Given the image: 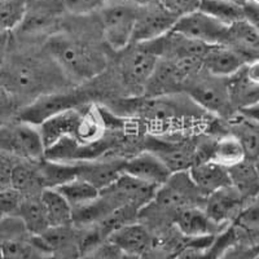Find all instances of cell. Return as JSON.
I'll use <instances>...</instances> for the list:
<instances>
[{"label": "cell", "instance_id": "2e32d148", "mask_svg": "<svg viewBox=\"0 0 259 259\" xmlns=\"http://www.w3.org/2000/svg\"><path fill=\"white\" fill-rule=\"evenodd\" d=\"M74 163L77 167V178L85 180L101 192L112 186L123 172L124 159L95 158Z\"/></svg>", "mask_w": 259, "mask_h": 259}, {"label": "cell", "instance_id": "8fae6325", "mask_svg": "<svg viewBox=\"0 0 259 259\" xmlns=\"http://www.w3.org/2000/svg\"><path fill=\"white\" fill-rule=\"evenodd\" d=\"M228 96L235 110L258 106L259 62L253 61L242 66L237 73L226 78Z\"/></svg>", "mask_w": 259, "mask_h": 259}, {"label": "cell", "instance_id": "44dd1931", "mask_svg": "<svg viewBox=\"0 0 259 259\" xmlns=\"http://www.w3.org/2000/svg\"><path fill=\"white\" fill-rule=\"evenodd\" d=\"M224 45L240 53L246 61H258L259 32L258 26L245 20L236 21L227 27Z\"/></svg>", "mask_w": 259, "mask_h": 259}, {"label": "cell", "instance_id": "e0dca14e", "mask_svg": "<svg viewBox=\"0 0 259 259\" xmlns=\"http://www.w3.org/2000/svg\"><path fill=\"white\" fill-rule=\"evenodd\" d=\"M123 172L156 188L162 186L171 175V171L162 163L161 159L148 150L124 159Z\"/></svg>", "mask_w": 259, "mask_h": 259}, {"label": "cell", "instance_id": "ffe728a7", "mask_svg": "<svg viewBox=\"0 0 259 259\" xmlns=\"http://www.w3.org/2000/svg\"><path fill=\"white\" fill-rule=\"evenodd\" d=\"M188 177L197 191L206 197L207 194L218 189L231 186L228 170L212 159H201L196 161L191 167L187 170Z\"/></svg>", "mask_w": 259, "mask_h": 259}, {"label": "cell", "instance_id": "cb8c5ba5", "mask_svg": "<svg viewBox=\"0 0 259 259\" xmlns=\"http://www.w3.org/2000/svg\"><path fill=\"white\" fill-rule=\"evenodd\" d=\"M231 186L241 194L246 201L258 198L259 175L256 161L244 159L239 165L227 168Z\"/></svg>", "mask_w": 259, "mask_h": 259}, {"label": "cell", "instance_id": "4fadbf2b", "mask_svg": "<svg viewBox=\"0 0 259 259\" xmlns=\"http://www.w3.org/2000/svg\"><path fill=\"white\" fill-rule=\"evenodd\" d=\"M64 12L61 0H26L24 18L18 27L24 34L36 35L55 26Z\"/></svg>", "mask_w": 259, "mask_h": 259}, {"label": "cell", "instance_id": "d4e9b609", "mask_svg": "<svg viewBox=\"0 0 259 259\" xmlns=\"http://www.w3.org/2000/svg\"><path fill=\"white\" fill-rule=\"evenodd\" d=\"M0 259H52V255L36 242L34 236L26 233L4 241L0 246Z\"/></svg>", "mask_w": 259, "mask_h": 259}, {"label": "cell", "instance_id": "5b68a950", "mask_svg": "<svg viewBox=\"0 0 259 259\" xmlns=\"http://www.w3.org/2000/svg\"><path fill=\"white\" fill-rule=\"evenodd\" d=\"M203 200L205 197L194 187L188 172L180 171L171 174L170 178L156 189L152 202L156 203L158 209L172 212L175 217V214L183 209L201 206L198 202L203 203Z\"/></svg>", "mask_w": 259, "mask_h": 259}, {"label": "cell", "instance_id": "603a6c76", "mask_svg": "<svg viewBox=\"0 0 259 259\" xmlns=\"http://www.w3.org/2000/svg\"><path fill=\"white\" fill-rule=\"evenodd\" d=\"M175 224L178 230L187 237L202 239L212 235L215 228H219L203 211L201 206L187 207L175 214Z\"/></svg>", "mask_w": 259, "mask_h": 259}, {"label": "cell", "instance_id": "8992f818", "mask_svg": "<svg viewBox=\"0 0 259 259\" xmlns=\"http://www.w3.org/2000/svg\"><path fill=\"white\" fill-rule=\"evenodd\" d=\"M180 136L147 135L145 140V150L161 159L171 174L187 171L197 161V145Z\"/></svg>", "mask_w": 259, "mask_h": 259}, {"label": "cell", "instance_id": "ab89813d", "mask_svg": "<svg viewBox=\"0 0 259 259\" xmlns=\"http://www.w3.org/2000/svg\"><path fill=\"white\" fill-rule=\"evenodd\" d=\"M170 259H206V249L197 245H189L183 247Z\"/></svg>", "mask_w": 259, "mask_h": 259}, {"label": "cell", "instance_id": "484cf974", "mask_svg": "<svg viewBox=\"0 0 259 259\" xmlns=\"http://www.w3.org/2000/svg\"><path fill=\"white\" fill-rule=\"evenodd\" d=\"M38 171L43 189L57 188L77 178V167L74 162L43 158L38 162Z\"/></svg>", "mask_w": 259, "mask_h": 259}, {"label": "cell", "instance_id": "ba28073f", "mask_svg": "<svg viewBox=\"0 0 259 259\" xmlns=\"http://www.w3.org/2000/svg\"><path fill=\"white\" fill-rule=\"evenodd\" d=\"M83 99L84 95L78 92H52L40 95L21 110L17 121L38 127L66 110L83 105Z\"/></svg>", "mask_w": 259, "mask_h": 259}, {"label": "cell", "instance_id": "1f68e13d", "mask_svg": "<svg viewBox=\"0 0 259 259\" xmlns=\"http://www.w3.org/2000/svg\"><path fill=\"white\" fill-rule=\"evenodd\" d=\"M53 189H56L61 194L62 197L66 200V202L70 205L71 209H77V207L83 206L85 203L92 202L100 194V191H97L90 183L79 179V178H75V179Z\"/></svg>", "mask_w": 259, "mask_h": 259}, {"label": "cell", "instance_id": "836d02e7", "mask_svg": "<svg viewBox=\"0 0 259 259\" xmlns=\"http://www.w3.org/2000/svg\"><path fill=\"white\" fill-rule=\"evenodd\" d=\"M66 12L77 16H87L97 12L105 6V0H61Z\"/></svg>", "mask_w": 259, "mask_h": 259}, {"label": "cell", "instance_id": "d6986e66", "mask_svg": "<svg viewBox=\"0 0 259 259\" xmlns=\"http://www.w3.org/2000/svg\"><path fill=\"white\" fill-rule=\"evenodd\" d=\"M249 64L246 59L226 45L210 46L202 59V70L218 78H228Z\"/></svg>", "mask_w": 259, "mask_h": 259}, {"label": "cell", "instance_id": "6da1fadb", "mask_svg": "<svg viewBox=\"0 0 259 259\" xmlns=\"http://www.w3.org/2000/svg\"><path fill=\"white\" fill-rule=\"evenodd\" d=\"M179 96L180 94L135 99L128 103V110L148 128V135H184L198 124L201 109L189 97L186 100Z\"/></svg>", "mask_w": 259, "mask_h": 259}, {"label": "cell", "instance_id": "7bdbcfd3", "mask_svg": "<svg viewBox=\"0 0 259 259\" xmlns=\"http://www.w3.org/2000/svg\"><path fill=\"white\" fill-rule=\"evenodd\" d=\"M130 4L138 7V8H144V7L153 6V4H157L159 0H126Z\"/></svg>", "mask_w": 259, "mask_h": 259}, {"label": "cell", "instance_id": "f6af8a7d", "mask_svg": "<svg viewBox=\"0 0 259 259\" xmlns=\"http://www.w3.org/2000/svg\"><path fill=\"white\" fill-rule=\"evenodd\" d=\"M233 2H242V0H233Z\"/></svg>", "mask_w": 259, "mask_h": 259}, {"label": "cell", "instance_id": "f35d334b", "mask_svg": "<svg viewBox=\"0 0 259 259\" xmlns=\"http://www.w3.org/2000/svg\"><path fill=\"white\" fill-rule=\"evenodd\" d=\"M17 161L18 159L13 158V157L0 153V184L4 188H9V178H11L13 166Z\"/></svg>", "mask_w": 259, "mask_h": 259}, {"label": "cell", "instance_id": "4316f807", "mask_svg": "<svg viewBox=\"0 0 259 259\" xmlns=\"http://www.w3.org/2000/svg\"><path fill=\"white\" fill-rule=\"evenodd\" d=\"M41 83L43 77L35 65L30 62H18L9 73L8 87L11 89L7 91L11 90V94L16 92L20 95H32L38 91Z\"/></svg>", "mask_w": 259, "mask_h": 259}, {"label": "cell", "instance_id": "f1b7e54d", "mask_svg": "<svg viewBox=\"0 0 259 259\" xmlns=\"http://www.w3.org/2000/svg\"><path fill=\"white\" fill-rule=\"evenodd\" d=\"M39 197L45 206L50 227L73 226L71 224L73 209L56 189H43L39 194Z\"/></svg>", "mask_w": 259, "mask_h": 259}, {"label": "cell", "instance_id": "7c38bea8", "mask_svg": "<svg viewBox=\"0 0 259 259\" xmlns=\"http://www.w3.org/2000/svg\"><path fill=\"white\" fill-rule=\"evenodd\" d=\"M178 17L167 12L159 3L153 6L138 8L135 29H134L133 43H147L166 35Z\"/></svg>", "mask_w": 259, "mask_h": 259}, {"label": "cell", "instance_id": "4dcf8cb0", "mask_svg": "<svg viewBox=\"0 0 259 259\" xmlns=\"http://www.w3.org/2000/svg\"><path fill=\"white\" fill-rule=\"evenodd\" d=\"M198 11L218 20L224 25H231L236 21L244 20L242 2L233 0H201Z\"/></svg>", "mask_w": 259, "mask_h": 259}, {"label": "cell", "instance_id": "3957f363", "mask_svg": "<svg viewBox=\"0 0 259 259\" xmlns=\"http://www.w3.org/2000/svg\"><path fill=\"white\" fill-rule=\"evenodd\" d=\"M184 91L201 110L227 118L235 113L224 78L214 77L201 70L187 82Z\"/></svg>", "mask_w": 259, "mask_h": 259}, {"label": "cell", "instance_id": "8d00e7d4", "mask_svg": "<svg viewBox=\"0 0 259 259\" xmlns=\"http://www.w3.org/2000/svg\"><path fill=\"white\" fill-rule=\"evenodd\" d=\"M21 201V194L11 188L0 191V222L7 217L16 214L18 203Z\"/></svg>", "mask_w": 259, "mask_h": 259}, {"label": "cell", "instance_id": "ee69618b", "mask_svg": "<svg viewBox=\"0 0 259 259\" xmlns=\"http://www.w3.org/2000/svg\"><path fill=\"white\" fill-rule=\"evenodd\" d=\"M3 189H7V188H4V187L2 186V184H0V191H3Z\"/></svg>", "mask_w": 259, "mask_h": 259}, {"label": "cell", "instance_id": "52a82bcc", "mask_svg": "<svg viewBox=\"0 0 259 259\" xmlns=\"http://www.w3.org/2000/svg\"><path fill=\"white\" fill-rule=\"evenodd\" d=\"M101 16L103 34L106 43L114 51H123L131 45L135 29L138 7L124 3L105 4Z\"/></svg>", "mask_w": 259, "mask_h": 259}, {"label": "cell", "instance_id": "d590c367", "mask_svg": "<svg viewBox=\"0 0 259 259\" xmlns=\"http://www.w3.org/2000/svg\"><path fill=\"white\" fill-rule=\"evenodd\" d=\"M123 253L108 240L103 241L92 250L79 256V259H122Z\"/></svg>", "mask_w": 259, "mask_h": 259}, {"label": "cell", "instance_id": "9a60e30c", "mask_svg": "<svg viewBox=\"0 0 259 259\" xmlns=\"http://www.w3.org/2000/svg\"><path fill=\"white\" fill-rule=\"evenodd\" d=\"M191 78L175 62L159 59L145 85L144 96H168L184 91Z\"/></svg>", "mask_w": 259, "mask_h": 259}, {"label": "cell", "instance_id": "7402d4cb", "mask_svg": "<svg viewBox=\"0 0 259 259\" xmlns=\"http://www.w3.org/2000/svg\"><path fill=\"white\" fill-rule=\"evenodd\" d=\"M39 194L21 196V201L15 214L24 224L27 233L31 236H39L50 228L47 214Z\"/></svg>", "mask_w": 259, "mask_h": 259}, {"label": "cell", "instance_id": "5bb4252c", "mask_svg": "<svg viewBox=\"0 0 259 259\" xmlns=\"http://www.w3.org/2000/svg\"><path fill=\"white\" fill-rule=\"evenodd\" d=\"M247 201L232 186L207 194L202 203L203 211L212 223L222 227L236 219Z\"/></svg>", "mask_w": 259, "mask_h": 259}, {"label": "cell", "instance_id": "60d3db41", "mask_svg": "<svg viewBox=\"0 0 259 259\" xmlns=\"http://www.w3.org/2000/svg\"><path fill=\"white\" fill-rule=\"evenodd\" d=\"M13 110V99L6 89L0 87V126L6 123V118Z\"/></svg>", "mask_w": 259, "mask_h": 259}, {"label": "cell", "instance_id": "e575fe53", "mask_svg": "<svg viewBox=\"0 0 259 259\" xmlns=\"http://www.w3.org/2000/svg\"><path fill=\"white\" fill-rule=\"evenodd\" d=\"M217 259H258V245L236 242L227 247Z\"/></svg>", "mask_w": 259, "mask_h": 259}, {"label": "cell", "instance_id": "74e56055", "mask_svg": "<svg viewBox=\"0 0 259 259\" xmlns=\"http://www.w3.org/2000/svg\"><path fill=\"white\" fill-rule=\"evenodd\" d=\"M200 2L201 0H159L158 3L171 15L180 17L193 11H197Z\"/></svg>", "mask_w": 259, "mask_h": 259}, {"label": "cell", "instance_id": "d6a6232c", "mask_svg": "<svg viewBox=\"0 0 259 259\" xmlns=\"http://www.w3.org/2000/svg\"><path fill=\"white\" fill-rule=\"evenodd\" d=\"M26 0H0V32H11L24 18Z\"/></svg>", "mask_w": 259, "mask_h": 259}, {"label": "cell", "instance_id": "b9f144b4", "mask_svg": "<svg viewBox=\"0 0 259 259\" xmlns=\"http://www.w3.org/2000/svg\"><path fill=\"white\" fill-rule=\"evenodd\" d=\"M9 34L11 32H0V68L7 60V53L9 48Z\"/></svg>", "mask_w": 259, "mask_h": 259}, {"label": "cell", "instance_id": "7a4b0ae2", "mask_svg": "<svg viewBox=\"0 0 259 259\" xmlns=\"http://www.w3.org/2000/svg\"><path fill=\"white\" fill-rule=\"evenodd\" d=\"M48 51L61 69L75 79H91L103 70L105 65L103 57L99 56L95 51L68 36L51 39Z\"/></svg>", "mask_w": 259, "mask_h": 259}, {"label": "cell", "instance_id": "f546056e", "mask_svg": "<svg viewBox=\"0 0 259 259\" xmlns=\"http://www.w3.org/2000/svg\"><path fill=\"white\" fill-rule=\"evenodd\" d=\"M209 159H212L223 167L230 168L246 159V156L239 140L231 134H227L211 143Z\"/></svg>", "mask_w": 259, "mask_h": 259}, {"label": "cell", "instance_id": "30bf717a", "mask_svg": "<svg viewBox=\"0 0 259 259\" xmlns=\"http://www.w3.org/2000/svg\"><path fill=\"white\" fill-rule=\"evenodd\" d=\"M227 27V25L197 9L178 17L170 31L177 32L192 40L200 41L202 45L218 46L224 45Z\"/></svg>", "mask_w": 259, "mask_h": 259}, {"label": "cell", "instance_id": "277c9868", "mask_svg": "<svg viewBox=\"0 0 259 259\" xmlns=\"http://www.w3.org/2000/svg\"><path fill=\"white\" fill-rule=\"evenodd\" d=\"M0 153L20 161H41L45 158L46 149L39 128L21 121L2 124Z\"/></svg>", "mask_w": 259, "mask_h": 259}, {"label": "cell", "instance_id": "83f0119b", "mask_svg": "<svg viewBox=\"0 0 259 259\" xmlns=\"http://www.w3.org/2000/svg\"><path fill=\"white\" fill-rule=\"evenodd\" d=\"M71 230V226L50 227L39 236H34L39 245H40L48 254L56 255L59 253H66L68 250L77 247V237Z\"/></svg>", "mask_w": 259, "mask_h": 259}, {"label": "cell", "instance_id": "ac0fdd59", "mask_svg": "<svg viewBox=\"0 0 259 259\" xmlns=\"http://www.w3.org/2000/svg\"><path fill=\"white\" fill-rule=\"evenodd\" d=\"M106 240L118 247L124 255L140 256L149 250L152 246V233L143 224L127 223L113 231Z\"/></svg>", "mask_w": 259, "mask_h": 259}, {"label": "cell", "instance_id": "9c48e42d", "mask_svg": "<svg viewBox=\"0 0 259 259\" xmlns=\"http://www.w3.org/2000/svg\"><path fill=\"white\" fill-rule=\"evenodd\" d=\"M134 47H127L122 57L121 69L124 84L135 94L143 95L145 85L156 68L159 57L154 55L144 43H133Z\"/></svg>", "mask_w": 259, "mask_h": 259}]
</instances>
